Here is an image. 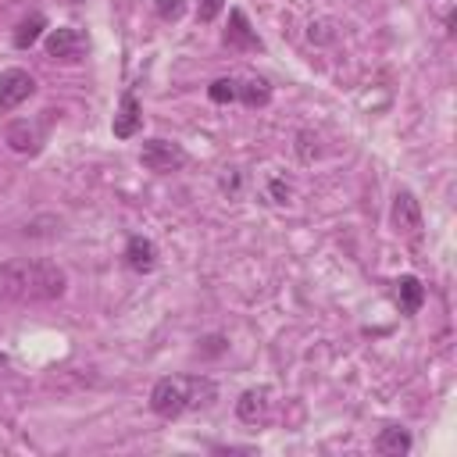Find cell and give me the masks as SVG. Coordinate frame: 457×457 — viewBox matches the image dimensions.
I'll use <instances>...</instances> for the list:
<instances>
[{
  "label": "cell",
  "mask_w": 457,
  "mask_h": 457,
  "mask_svg": "<svg viewBox=\"0 0 457 457\" xmlns=\"http://www.w3.org/2000/svg\"><path fill=\"white\" fill-rule=\"evenodd\" d=\"M36 93V79L25 68H7L0 71V114L14 111L18 104H25Z\"/></svg>",
  "instance_id": "4"
},
{
  "label": "cell",
  "mask_w": 457,
  "mask_h": 457,
  "mask_svg": "<svg viewBox=\"0 0 457 457\" xmlns=\"http://www.w3.org/2000/svg\"><path fill=\"white\" fill-rule=\"evenodd\" d=\"M139 161H143V168L168 175V171H179V168L186 164V150H182L179 143H171V139L154 136V139H146V143L139 146Z\"/></svg>",
  "instance_id": "3"
},
{
  "label": "cell",
  "mask_w": 457,
  "mask_h": 457,
  "mask_svg": "<svg viewBox=\"0 0 457 457\" xmlns=\"http://www.w3.org/2000/svg\"><path fill=\"white\" fill-rule=\"evenodd\" d=\"M225 43H228V46H239V50H261L257 32L250 29V21H246V14H243L239 7H232V14H228V32H225Z\"/></svg>",
  "instance_id": "9"
},
{
  "label": "cell",
  "mask_w": 457,
  "mask_h": 457,
  "mask_svg": "<svg viewBox=\"0 0 457 457\" xmlns=\"http://www.w3.org/2000/svg\"><path fill=\"white\" fill-rule=\"evenodd\" d=\"M268 407H271V389L268 386H257V389H246L243 396H239V403H236V414H239V421H261L264 414H268Z\"/></svg>",
  "instance_id": "8"
},
{
  "label": "cell",
  "mask_w": 457,
  "mask_h": 457,
  "mask_svg": "<svg viewBox=\"0 0 457 457\" xmlns=\"http://www.w3.org/2000/svg\"><path fill=\"white\" fill-rule=\"evenodd\" d=\"M139 125H143V107H139V100L132 93H125L121 104H118V114H114V125L111 129H114L118 139H129V136L139 132Z\"/></svg>",
  "instance_id": "7"
},
{
  "label": "cell",
  "mask_w": 457,
  "mask_h": 457,
  "mask_svg": "<svg viewBox=\"0 0 457 457\" xmlns=\"http://www.w3.org/2000/svg\"><path fill=\"white\" fill-rule=\"evenodd\" d=\"M39 139H43V132H39V125H32V121H14V125L7 129V143H11V150H18V154H36V150H39Z\"/></svg>",
  "instance_id": "11"
},
{
  "label": "cell",
  "mask_w": 457,
  "mask_h": 457,
  "mask_svg": "<svg viewBox=\"0 0 457 457\" xmlns=\"http://www.w3.org/2000/svg\"><path fill=\"white\" fill-rule=\"evenodd\" d=\"M375 450H378V453H386V457H400V453H407V450H411V432H407V428H400V425H389V428H382V432H378Z\"/></svg>",
  "instance_id": "12"
},
{
  "label": "cell",
  "mask_w": 457,
  "mask_h": 457,
  "mask_svg": "<svg viewBox=\"0 0 457 457\" xmlns=\"http://www.w3.org/2000/svg\"><path fill=\"white\" fill-rule=\"evenodd\" d=\"M0 368H7V353H0Z\"/></svg>",
  "instance_id": "20"
},
{
  "label": "cell",
  "mask_w": 457,
  "mask_h": 457,
  "mask_svg": "<svg viewBox=\"0 0 457 457\" xmlns=\"http://www.w3.org/2000/svg\"><path fill=\"white\" fill-rule=\"evenodd\" d=\"M218 396V386L207 375H168L150 389V411L161 418H179L186 411L207 407Z\"/></svg>",
  "instance_id": "2"
},
{
  "label": "cell",
  "mask_w": 457,
  "mask_h": 457,
  "mask_svg": "<svg viewBox=\"0 0 457 457\" xmlns=\"http://www.w3.org/2000/svg\"><path fill=\"white\" fill-rule=\"evenodd\" d=\"M311 43H332L336 39V21H328V18H321V21H311Z\"/></svg>",
  "instance_id": "17"
},
{
  "label": "cell",
  "mask_w": 457,
  "mask_h": 457,
  "mask_svg": "<svg viewBox=\"0 0 457 457\" xmlns=\"http://www.w3.org/2000/svg\"><path fill=\"white\" fill-rule=\"evenodd\" d=\"M43 25H46V18L43 14H32V18H25L18 29H14V46L18 50H25V46H32L36 39H39V32H43Z\"/></svg>",
  "instance_id": "15"
},
{
  "label": "cell",
  "mask_w": 457,
  "mask_h": 457,
  "mask_svg": "<svg viewBox=\"0 0 457 457\" xmlns=\"http://www.w3.org/2000/svg\"><path fill=\"white\" fill-rule=\"evenodd\" d=\"M125 264H129L132 271H154V264H157V246H154V239L132 236V239L125 243Z\"/></svg>",
  "instance_id": "10"
},
{
  "label": "cell",
  "mask_w": 457,
  "mask_h": 457,
  "mask_svg": "<svg viewBox=\"0 0 457 457\" xmlns=\"http://www.w3.org/2000/svg\"><path fill=\"white\" fill-rule=\"evenodd\" d=\"M157 14L164 21H179L186 14V0H157Z\"/></svg>",
  "instance_id": "18"
},
{
  "label": "cell",
  "mask_w": 457,
  "mask_h": 457,
  "mask_svg": "<svg viewBox=\"0 0 457 457\" xmlns=\"http://www.w3.org/2000/svg\"><path fill=\"white\" fill-rule=\"evenodd\" d=\"M207 96L214 104H232L239 96V79H214L211 89H207Z\"/></svg>",
  "instance_id": "16"
},
{
  "label": "cell",
  "mask_w": 457,
  "mask_h": 457,
  "mask_svg": "<svg viewBox=\"0 0 457 457\" xmlns=\"http://www.w3.org/2000/svg\"><path fill=\"white\" fill-rule=\"evenodd\" d=\"M71 4H79V0H71Z\"/></svg>",
  "instance_id": "21"
},
{
  "label": "cell",
  "mask_w": 457,
  "mask_h": 457,
  "mask_svg": "<svg viewBox=\"0 0 457 457\" xmlns=\"http://www.w3.org/2000/svg\"><path fill=\"white\" fill-rule=\"evenodd\" d=\"M221 7H225V0H196V18L200 21H214L221 14Z\"/></svg>",
  "instance_id": "19"
},
{
  "label": "cell",
  "mask_w": 457,
  "mask_h": 457,
  "mask_svg": "<svg viewBox=\"0 0 457 457\" xmlns=\"http://www.w3.org/2000/svg\"><path fill=\"white\" fill-rule=\"evenodd\" d=\"M396 300H400V311L414 314L421 307V300H425V286L414 275H400L396 278Z\"/></svg>",
  "instance_id": "13"
},
{
  "label": "cell",
  "mask_w": 457,
  "mask_h": 457,
  "mask_svg": "<svg viewBox=\"0 0 457 457\" xmlns=\"http://www.w3.org/2000/svg\"><path fill=\"white\" fill-rule=\"evenodd\" d=\"M236 100L246 104V107H264L271 100V86L264 79H246V82H239V96Z\"/></svg>",
  "instance_id": "14"
},
{
  "label": "cell",
  "mask_w": 457,
  "mask_h": 457,
  "mask_svg": "<svg viewBox=\"0 0 457 457\" xmlns=\"http://www.w3.org/2000/svg\"><path fill=\"white\" fill-rule=\"evenodd\" d=\"M393 225H396V232L418 239V232H421V207H418L411 189H400L393 196Z\"/></svg>",
  "instance_id": "5"
},
{
  "label": "cell",
  "mask_w": 457,
  "mask_h": 457,
  "mask_svg": "<svg viewBox=\"0 0 457 457\" xmlns=\"http://www.w3.org/2000/svg\"><path fill=\"white\" fill-rule=\"evenodd\" d=\"M68 275L54 261H4L0 264V303H50L64 296Z\"/></svg>",
  "instance_id": "1"
},
{
  "label": "cell",
  "mask_w": 457,
  "mask_h": 457,
  "mask_svg": "<svg viewBox=\"0 0 457 457\" xmlns=\"http://www.w3.org/2000/svg\"><path fill=\"white\" fill-rule=\"evenodd\" d=\"M46 54L50 57H57V61H75L82 50H86V36L79 32V29H71V25H61V29H54L50 36H46Z\"/></svg>",
  "instance_id": "6"
}]
</instances>
